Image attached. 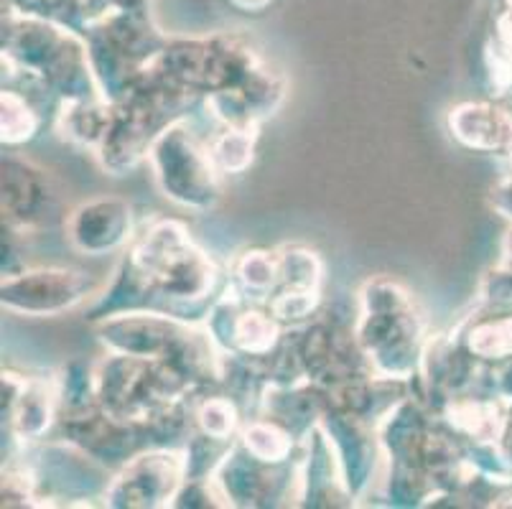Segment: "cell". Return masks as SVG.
Instances as JSON below:
<instances>
[{"mask_svg": "<svg viewBox=\"0 0 512 509\" xmlns=\"http://www.w3.org/2000/svg\"><path fill=\"white\" fill-rule=\"evenodd\" d=\"M158 181L164 184L166 196L176 199L186 207H197L199 199H209L217 194V176H214L212 153L204 156L202 148L194 143L189 133L179 128H169L153 146Z\"/></svg>", "mask_w": 512, "mask_h": 509, "instance_id": "1", "label": "cell"}, {"mask_svg": "<svg viewBox=\"0 0 512 509\" xmlns=\"http://www.w3.org/2000/svg\"><path fill=\"white\" fill-rule=\"evenodd\" d=\"M92 291L90 273L77 270H34L23 278L3 280V303L26 314H59L85 301Z\"/></svg>", "mask_w": 512, "mask_h": 509, "instance_id": "2", "label": "cell"}, {"mask_svg": "<svg viewBox=\"0 0 512 509\" xmlns=\"http://www.w3.org/2000/svg\"><path fill=\"white\" fill-rule=\"evenodd\" d=\"M130 222L133 212L130 204L120 199H95V202L79 207L69 219V237L74 247L90 255H102L130 237Z\"/></svg>", "mask_w": 512, "mask_h": 509, "instance_id": "3", "label": "cell"}, {"mask_svg": "<svg viewBox=\"0 0 512 509\" xmlns=\"http://www.w3.org/2000/svg\"><path fill=\"white\" fill-rule=\"evenodd\" d=\"M451 133L482 153H512V110L495 102H467L451 110Z\"/></svg>", "mask_w": 512, "mask_h": 509, "instance_id": "4", "label": "cell"}, {"mask_svg": "<svg viewBox=\"0 0 512 509\" xmlns=\"http://www.w3.org/2000/svg\"><path fill=\"white\" fill-rule=\"evenodd\" d=\"M467 349L472 357L487 362H510L512 359V311L482 319L467 331Z\"/></svg>", "mask_w": 512, "mask_h": 509, "instance_id": "5", "label": "cell"}, {"mask_svg": "<svg viewBox=\"0 0 512 509\" xmlns=\"http://www.w3.org/2000/svg\"><path fill=\"white\" fill-rule=\"evenodd\" d=\"M242 443L263 464H281L291 454V436L273 423H253L242 433Z\"/></svg>", "mask_w": 512, "mask_h": 509, "instance_id": "6", "label": "cell"}, {"mask_svg": "<svg viewBox=\"0 0 512 509\" xmlns=\"http://www.w3.org/2000/svg\"><path fill=\"white\" fill-rule=\"evenodd\" d=\"M235 342L242 352L265 354L271 352L278 342L276 321L268 319L260 311H248L242 314L235 324Z\"/></svg>", "mask_w": 512, "mask_h": 509, "instance_id": "7", "label": "cell"}, {"mask_svg": "<svg viewBox=\"0 0 512 509\" xmlns=\"http://www.w3.org/2000/svg\"><path fill=\"white\" fill-rule=\"evenodd\" d=\"M253 130L250 125H235L232 130H227L212 148L214 163L225 171H242L253 161Z\"/></svg>", "mask_w": 512, "mask_h": 509, "instance_id": "8", "label": "cell"}, {"mask_svg": "<svg viewBox=\"0 0 512 509\" xmlns=\"http://www.w3.org/2000/svg\"><path fill=\"white\" fill-rule=\"evenodd\" d=\"M39 128L36 112L26 105L16 92H3V140L6 143H23Z\"/></svg>", "mask_w": 512, "mask_h": 509, "instance_id": "9", "label": "cell"}, {"mask_svg": "<svg viewBox=\"0 0 512 509\" xmlns=\"http://www.w3.org/2000/svg\"><path fill=\"white\" fill-rule=\"evenodd\" d=\"M237 273H240V280L248 291H271L281 280V258H276L271 252H248Z\"/></svg>", "mask_w": 512, "mask_h": 509, "instance_id": "10", "label": "cell"}, {"mask_svg": "<svg viewBox=\"0 0 512 509\" xmlns=\"http://www.w3.org/2000/svg\"><path fill=\"white\" fill-rule=\"evenodd\" d=\"M18 403V428L26 436H39L44 433V428L49 426V403H46V392L44 387H29L21 392V398H16Z\"/></svg>", "mask_w": 512, "mask_h": 509, "instance_id": "11", "label": "cell"}, {"mask_svg": "<svg viewBox=\"0 0 512 509\" xmlns=\"http://www.w3.org/2000/svg\"><path fill=\"white\" fill-rule=\"evenodd\" d=\"M199 426L212 438H230L237 426V415L230 400H207L199 408Z\"/></svg>", "mask_w": 512, "mask_h": 509, "instance_id": "12", "label": "cell"}, {"mask_svg": "<svg viewBox=\"0 0 512 509\" xmlns=\"http://www.w3.org/2000/svg\"><path fill=\"white\" fill-rule=\"evenodd\" d=\"M490 202L492 207H495V212H500L502 217H507L512 222V174L492 189Z\"/></svg>", "mask_w": 512, "mask_h": 509, "instance_id": "13", "label": "cell"}, {"mask_svg": "<svg viewBox=\"0 0 512 509\" xmlns=\"http://www.w3.org/2000/svg\"><path fill=\"white\" fill-rule=\"evenodd\" d=\"M497 448H500L502 456H505L512 466V403L507 405L505 410V423H502L500 438H497Z\"/></svg>", "mask_w": 512, "mask_h": 509, "instance_id": "14", "label": "cell"}, {"mask_svg": "<svg viewBox=\"0 0 512 509\" xmlns=\"http://www.w3.org/2000/svg\"><path fill=\"white\" fill-rule=\"evenodd\" d=\"M497 395L507 405L512 403V359L510 362H502V367L497 370Z\"/></svg>", "mask_w": 512, "mask_h": 509, "instance_id": "15", "label": "cell"}, {"mask_svg": "<svg viewBox=\"0 0 512 509\" xmlns=\"http://www.w3.org/2000/svg\"><path fill=\"white\" fill-rule=\"evenodd\" d=\"M232 6L242 8V11H263L271 0H230Z\"/></svg>", "mask_w": 512, "mask_h": 509, "instance_id": "16", "label": "cell"}, {"mask_svg": "<svg viewBox=\"0 0 512 509\" xmlns=\"http://www.w3.org/2000/svg\"><path fill=\"white\" fill-rule=\"evenodd\" d=\"M502 268L512 270V230L507 232L505 245H502Z\"/></svg>", "mask_w": 512, "mask_h": 509, "instance_id": "17", "label": "cell"}]
</instances>
